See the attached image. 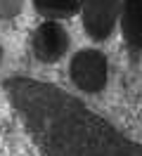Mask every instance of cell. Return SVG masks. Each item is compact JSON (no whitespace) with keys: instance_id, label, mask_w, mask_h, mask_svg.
<instances>
[{"instance_id":"1","label":"cell","mask_w":142,"mask_h":156,"mask_svg":"<svg viewBox=\"0 0 142 156\" xmlns=\"http://www.w3.org/2000/svg\"><path fill=\"white\" fill-rule=\"evenodd\" d=\"M69 76L74 80L78 90H83L88 95H97L107 88L109 80V62L100 50L95 48H83L78 50L71 64H69Z\"/></svg>"},{"instance_id":"2","label":"cell","mask_w":142,"mask_h":156,"mask_svg":"<svg viewBox=\"0 0 142 156\" xmlns=\"http://www.w3.org/2000/svg\"><path fill=\"white\" fill-rule=\"evenodd\" d=\"M123 0H81V21L93 40H107L121 17Z\"/></svg>"},{"instance_id":"3","label":"cell","mask_w":142,"mask_h":156,"mask_svg":"<svg viewBox=\"0 0 142 156\" xmlns=\"http://www.w3.org/2000/svg\"><path fill=\"white\" fill-rule=\"evenodd\" d=\"M69 31L59 24V21H43L36 31H33V38H31V48L36 55L38 62L43 64H55L66 55L69 50Z\"/></svg>"},{"instance_id":"4","label":"cell","mask_w":142,"mask_h":156,"mask_svg":"<svg viewBox=\"0 0 142 156\" xmlns=\"http://www.w3.org/2000/svg\"><path fill=\"white\" fill-rule=\"evenodd\" d=\"M121 36L130 50H142V0H123L118 17Z\"/></svg>"},{"instance_id":"5","label":"cell","mask_w":142,"mask_h":156,"mask_svg":"<svg viewBox=\"0 0 142 156\" xmlns=\"http://www.w3.org/2000/svg\"><path fill=\"white\" fill-rule=\"evenodd\" d=\"M33 7L45 21H62L81 12V0H33Z\"/></svg>"},{"instance_id":"6","label":"cell","mask_w":142,"mask_h":156,"mask_svg":"<svg viewBox=\"0 0 142 156\" xmlns=\"http://www.w3.org/2000/svg\"><path fill=\"white\" fill-rule=\"evenodd\" d=\"M24 7V0H0V19H14Z\"/></svg>"},{"instance_id":"7","label":"cell","mask_w":142,"mask_h":156,"mask_svg":"<svg viewBox=\"0 0 142 156\" xmlns=\"http://www.w3.org/2000/svg\"><path fill=\"white\" fill-rule=\"evenodd\" d=\"M0 59H2V48H0Z\"/></svg>"}]
</instances>
